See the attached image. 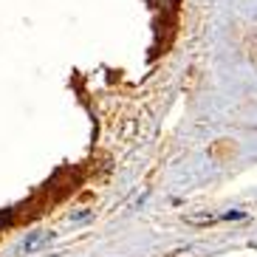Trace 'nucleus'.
I'll list each match as a JSON object with an SVG mask.
<instances>
[{"label": "nucleus", "mask_w": 257, "mask_h": 257, "mask_svg": "<svg viewBox=\"0 0 257 257\" xmlns=\"http://www.w3.org/2000/svg\"><path fill=\"white\" fill-rule=\"evenodd\" d=\"M12 220H15V209H0V229L9 226Z\"/></svg>", "instance_id": "nucleus-2"}, {"label": "nucleus", "mask_w": 257, "mask_h": 257, "mask_svg": "<svg viewBox=\"0 0 257 257\" xmlns=\"http://www.w3.org/2000/svg\"><path fill=\"white\" fill-rule=\"evenodd\" d=\"M223 218H229V220H237V218H243V212H226Z\"/></svg>", "instance_id": "nucleus-4"}, {"label": "nucleus", "mask_w": 257, "mask_h": 257, "mask_svg": "<svg viewBox=\"0 0 257 257\" xmlns=\"http://www.w3.org/2000/svg\"><path fill=\"white\" fill-rule=\"evenodd\" d=\"M54 237V232H48V229H37V232H29L26 234V240L20 243V251L23 254H34L37 249H43L48 240Z\"/></svg>", "instance_id": "nucleus-1"}, {"label": "nucleus", "mask_w": 257, "mask_h": 257, "mask_svg": "<svg viewBox=\"0 0 257 257\" xmlns=\"http://www.w3.org/2000/svg\"><path fill=\"white\" fill-rule=\"evenodd\" d=\"M91 218V209H79V212H71V220H85Z\"/></svg>", "instance_id": "nucleus-3"}]
</instances>
